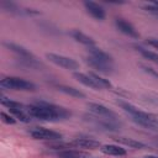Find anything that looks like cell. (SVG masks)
<instances>
[{"label":"cell","mask_w":158,"mask_h":158,"mask_svg":"<svg viewBox=\"0 0 158 158\" xmlns=\"http://www.w3.org/2000/svg\"><path fill=\"white\" fill-rule=\"evenodd\" d=\"M142 68H143V70H144L146 73H148V74H151V75H153V77L158 78V72H156L153 68H151V67H147V65H142Z\"/></svg>","instance_id":"484cf974"},{"label":"cell","mask_w":158,"mask_h":158,"mask_svg":"<svg viewBox=\"0 0 158 158\" xmlns=\"http://www.w3.org/2000/svg\"><path fill=\"white\" fill-rule=\"evenodd\" d=\"M144 158H158V156H153V154H148V156H146Z\"/></svg>","instance_id":"83f0119b"},{"label":"cell","mask_w":158,"mask_h":158,"mask_svg":"<svg viewBox=\"0 0 158 158\" xmlns=\"http://www.w3.org/2000/svg\"><path fill=\"white\" fill-rule=\"evenodd\" d=\"M157 17H158V15H157Z\"/></svg>","instance_id":"f1b7e54d"},{"label":"cell","mask_w":158,"mask_h":158,"mask_svg":"<svg viewBox=\"0 0 158 158\" xmlns=\"http://www.w3.org/2000/svg\"><path fill=\"white\" fill-rule=\"evenodd\" d=\"M0 102H1L2 106L7 107L9 110H11V109H25V107H26V106L22 105L21 102L15 101V100H11V99H9V98H6V96H4V95H1Z\"/></svg>","instance_id":"ffe728a7"},{"label":"cell","mask_w":158,"mask_h":158,"mask_svg":"<svg viewBox=\"0 0 158 158\" xmlns=\"http://www.w3.org/2000/svg\"><path fill=\"white\" fill-rule=\"evenodd\" d=\"M149 121H151L156 127H158V114L149 112Z\"/></svg>","instance_id":"4316f807"},{"label":"cell","mask_w":158,"mask_h":158,"mask_svg":"<svg viewBox=\"0 0 158 158\" xmlns=\"http://www.w3.org/2000/svg\"><path fill=\"white\" fill-rule=\"evenodd\" d=\"M115 141L117 143H121L123 146H127L130 148H135V149H146L147 144H144L143 142H139L135 138H130V137H117L115 138Z\"/></svg>","instance_id":"2e32d148"},{"label":"cell","mask_w":158,"mask_h":158,"mask_svg":"<svg viewBox=\"0 0 158 158\" xmlns=\"http://www.w3.org/2000/svg\"><path fill=\"white\" fill-rule=\"evenodd\" d=\"M56 88H57V90H59V91H62V93H64V94H67V95H70V96H73V98H80V99L85 98V94H84L83 91H80L79 89L74 88V86L59 84V85H57Z\"/></svg>","instance_id":"ac0fdd59"},{"label":"cell","mask_w":158,"mask_h":158,"mask_svg":"<svg viewBox=\"0 0 158 158\" xmlns=\"http://www.w3.org/2000/svg\"><path fill=\"white\" fill-rule=\"evenodd\" d=\"M88 120L106 131L116 132L120 130V125L114 120H109V118H104V117H99V116H88Z\"/></svg>","instance_id":"ba28073f"},{"label":"cell","mask_w":158,"mask_h":158,"mask_svg":"<svg viewBox=\"0 0 158 158\" xmlns=\"http://www.w3.org/2000/svg\"><path fill=\"white\" fill-rule=\"evenodd\" d=\"M143 9L146 11H148V12H153V14L158 15V1H151L149 4L144 5Z\"/></svg>","instance_id":"cb8c5ba5"},{"label":"cell","mask_w":158,"mask_h":158,"mask_svg":"<svg viewBox=\"0 0 158 158\" xmlns=\"http://www.w3.org/2000/svg\"><path fill=\"white\" fill-rule=\"evenodd\" d=\"M146 43H147V44H149L151 47H153V48L158 49V38L149 37V38H147V40H146Z\"/></svg>","instance_id":"d4e9b609"},{"label":"cell","mask_w":158,"mask_h":158,"mask_svg":"<svg viewBox=\"0 0 158 158\" xmlns=\"http://www.w3.org/2000/svg\"><path fill=\"white\" fill-rule=\"evenodd\" d=\"M85 63L88 65H90L93 69L98 70L99 73H102V74H111L114 72V67H112V63H107V62H104L101 59H98V58H94L91 56H88L84 58Z\"/></svg>","instance_id":"8992f818"},{"label":"cell","mask_w":158,"mask_h":158,"mask_svg":"<svg viewBox=\"0 0 158 158\" xmlns=\"http://www.w3.org/2000/svg\"><path fill=\"white\" fill-rule=\"evenodd\" d=\"M135 48H136L137 52L141 53V56H142L144 59H148V60H151V62L158 64V53H156V52H153V51H151V49H148V48H144V47H142V46H135Z\"/></svg>","instance_id":"d6986e66"},{"label":"cell","mask_w":158,"mask_h":158,"mask_svg":"<svg viewBox=\"0 0 158 158\" xmlns=\"http://www.w3.org/2000/svg\"><path fill=\"white\" fill-rule=\"evenodd\" d=\"M70 146L74 148H84V149H98L101 147V143L94 138L89 137H79L70 142Z\"/></svg>","instance_id":"30bf717a"},{"label":"cell","mask_w":158,"mask_h":158,"mask_svg":"<svg viewBox=\"0 0 158 158\" xmlns=\"http://www.w3.org/2000/svg\"><path fill=\"white\" fill-rule=\"evenodd\" d=\"M88 109L90 112H93L95 116L99 117H104V118H109V120H117V115L115 111H112L111 109H109L107 106L102 105V104H98V102H89L88 104Z\"/></svg>","instance_id":"5b68a950"},{"label":"cell","mask_w":158,"mask_h":158,"mask_svg":"<svg viewBox=\"0 0 158 158\" xmlns=\"http://www.w3.org/2000/svg\"><path fill=\"white\" fill-rule=\"evenodd\" d=\"M100 151L104 154H107V156L120 157V156H125L126 154V149L122 148L121 146H116V144H104V146L100 147Z\"/></svg>","instance_id":"e0dca14e"},{"label":"cell","mask_w":158,"mask_h":158,"mask_svg":"<svg viewBox=\"0 0 158 158\" xmlns=\"http://www.w3.org/2000/svg\"><path fill=\"white\" fill-rule=\"evenodd\" d=\"M30 136L35 139H40V141H60L63 138L62 133L53 131V130H48V128H43V127H35L30 131Z\"/></svg>","instance_id":"277c9868"},{"label":"cell","mask_w":158,"mask_h":158,"mask_svg":"<svg viewBox=\"0 0 158 158\" xmlns=\"http://www.w3.org/2000/svg\"><path fill=\"white\" fill-rule=\"evenodd\" d=\"M83 5H84L86 12H88L91 17H94L95 20H98V21H102V20L106 17L105 9H104L100 4L94 2V1H88V0H86V1L83 2Z\"/></svg>","instance_id":"52a82bcc"},{"label":"cell","mask_w":158,"mask_h":158,"mask_svg":"<svg viewBox=\"0 0 158 158\" xmlns=\"http://www.w3.org/2000/svg\"><path fill=\"white\" fill-rule=\"evenodd\" d=\"M27 112L31 115V117L42 120V121H60V120H67L70 117V111L67 109L47 102V101H36L31 105H27L26 107Z\"/></svg>","instance_id":"6da1fadb"},{"label":"cell","mask_w":158,"mask_h":158,"mask_svg":"<svg viewBox=\"0 0 158 158\" xmlns=\"http://www.w3.org/2000/svg\"><path fill=\"white\" fill-rule=\"evenodd\" d=\"M0 117H1V121H2L4 123H6V125H15L16 121H17L12 115L6 114L5 111H1V112H0Z\"/></svg>","instance_id":"603a6c76"},{"label":"cell","mask_w":158,"mask_h":158,"mask_svg":"<svg viewBox=\"0 0 158 158\" xmlns=\"http://www.w3.org/2000/svg\"><path fill=\"white\" fill-rule=\"evenodd\" d=\"M90 74H91V77L95 79V81L100 85L101 89H109V88L112 86V84H111V81H110L109 79H105V78H102V77H100L99 74L93 73V72H90Z\"/></svg>","instance_id":"7402d4cb"},{"label":"cell","mask_w":158,"mask_h":158,"mask_svg":"<svg viewBox=\"0 0 158 158\" xmlns=\"http://www.w3.org/2000/svg\"><path fill=\"white\" fill-rule=\"evenodd\" d=\"M74 78L79 81V83H81L83 85H85V86H89V88H91V89H94V90H100L101 88H100V85L95 81V79L91 77V74L90 73H80V72H74Z\"/></svg>","instance_id":"7c38bea8"},{"label":"cell","mask_w":158,"mask_h":158,"mask_svg":"<svg viewBox=\"0 0 158 158\" xmlns=\"http://www.w3.org/2000/svg\"><path fill=\"white\" fill-rule=\"evenodd\" d=\"M69 35L72 36V38H73L74 41L81 43V44H84V46H86V47H93V46H95L94 38L90 37V36H88V35H85L84 32H81V31H79V30H73V31H70Z\"/></svg>","instance_id":"4fadbf2b"},{"label":"cell","mask_w":158,"mask_h":158,"mask_svg":"<svg viewBox=\"0 0 158 158\" xmlns=\"http://www.w3.org/2000/svg\"><path fill=\"white\" fill-rule=\"evenodd\" d=\"M88 52H89V56L94 57V58H98V59H101L104 62H107V63H114V58L111 54L106 53L105 51L93 46V47H88Z\"/></svg>","instance_id":"9a60e30c"},{"label":"cell","mask_w":158,"mask_h":158,"mask_svg":"<svg viewBox=\"0 0 158 158\" xmlns=\"http://www.w3.org/2000/svg\"><path fill=\"white\" fill-rule=\"evenodd\" d=\"M1 88L4 89H12V90H21V91H33L36 90V85L32 81L19 77H6L2 78L0 81Z\"/></svg>","instance_id":"7a4b0ae2"},{"label":"cell","mask_w":158,"mask_h":158,"mask_svg":"<svg viewBox=\"0 0 158 158\" xmlns=\"http://www.w3.org/2000/svg\"><path fill=\"white\" fill-rule=\"evenodd\" d=\"M59 158H91V156L84 151H79L75 148H68L58 152Z\"/></svg>","instance_id":"5bb4252c"},{"label":"cell","mask_w":158,"mask_h":158,"mask_svg":"<svg viewBox=\"0 0 158 158\" xmlns=\"http://www.w3.org/2000/svg\"><path fill=\"white\" fill-rule=\"evenodd\" d=\"M0 6H1L4 10H6V11H9V12H11V14H20V12H21L20 6H19L17 4L12 2V1L2 0V1H0Z\"/></svg>","instance_id":"44dd1931"},{"label":"cell","mask_w":158,"mask_h":158,"mask_svg":"<svg viewBox=\"0 0 158 158\" xmlns=\"http://www.w3.org/2000/svg\"><path fill=\"white\" fill-rule=\"evenodd\" d=\"M115 25H116L117 30L120 32H122L123 35H126L128 37H132V38H138L139 37V33L135 28V26L132 23H130L128 21H126L125 19H121V17L115 19Z\"/></svg>","instance_id":"9c48e42d"},{"label":"cell","mask_w":158,"mask_h":158,"mask_svg":"<svg viewBox=\"0 0 158 158\" xmlns=\"http://www.w3.org/2000/svg\"><path fill=\"white\" fill-rule=\"evenodd\" d=\"M7 49H10L11 52L16 53L21 59H36V57L25 47L17 44V43H14V42H4L2 43Z\"/></svg>","instance_id":"8fae6325"},{"label":"cell","mask_w":158,"mask_h":158,"mask_svg":"<svg viewBox=\"0 0 158 158\" xmlns=\"http://www.w3.org/2000/svg\"><path fill=\"white\" fill-rule=\"evenodd\" d=\"M47 59H49V62L54 63L58 67H62L67 70H77L79 69V63L70 58V57H67V56H63V54H58V53H47L46 54Z\"/></svg>","instance_id":"3957f363"}]
</instances>
